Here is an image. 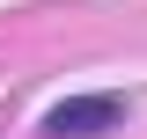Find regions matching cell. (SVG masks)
I'll list each match as a JSON object with an SVG mask.
<instances>
[{
	"label": "cell",
	"mask_w": 147,
	"mask_h": 139,
	"mask_svg": "<svg viewBox=\"0 0 147 139\" xmlns=\"http://www.w3.org/2000/svg\"><path fill=\"white\" fill-rule=\"evenodd\" d=\"M125 95H110V88H96V95H66V103L44 110V124H37V139H110L118 124H125Z\"/></svg>",
	"instance_id": "cell-1"
}]
</instances>
